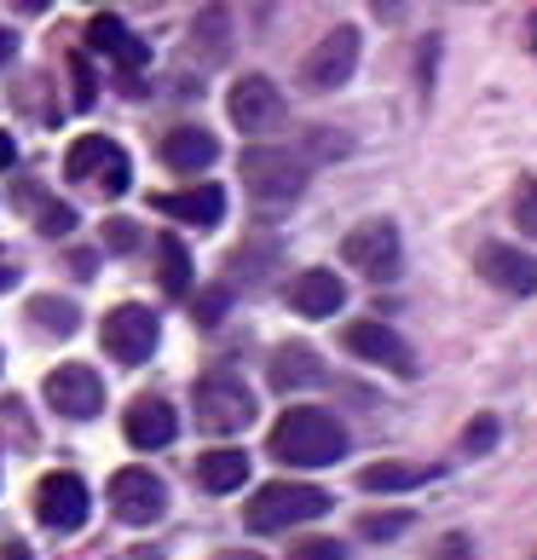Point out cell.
Listing matches in <instances>:
<instances>
[{
  "label": "cell",
  "mask_w": 537,
  "mask_h": 560,
  "mask_svg": "<svg viewBox=\"0 0 537 560\" xmlns=\"http://www.w3.org/2000/svg\"><path fill=\"white\" fill-rule=\"evenodd\" d=\"M498 417H474L468 428H463V456H491L498 451Z\"/></svg>",
  "instance_id": "cell-32"
},
{
  "label": "cell",
  "mask_w": 537,
  "mask_h": 560,
  "mask_svg": "<svg viewBox=\"0 0 537 560\" xmlns=\"http://www.w3.org/2000/svg\"><path fill=\"white\" fill-rule=\"evenodd\" d=\"M70 105L75 110H93L98 105V75L87 65V52H70Z\"/></svg>",
  "instance_id": "cell-29"
},
{
  "label": "cell",
  "mask_w": 537,
  "mask_h": 560,
  "mask_svg": "<svg viewBox=\"0 0 537 560\" xmlns=\"http://www.w3.org/2000/svg\"><path fill=\"white\" fill-rule=\"evenodd\" d=\"M428 480H433V468H422V463H370V468L359 474V486L376 491V497L417 491V486H428Z\"/></svg>",
  "instance_id": "cell-23"
},
{
  "label": "cell",
  "mask_w": 537,
  "mask_h": 560,
  "mask_svg": "<svg viewBox=\"0 0 537 560\" xmlns=\"http://www.w3.org/2000/svg\"><path fill=\"white\" fill-rule=\"evenodd\" d=\"M514 225H521L526 237H537V179L514 185Z\"/></svg>",
  "instance_id": "cell-33"
},
{
  "label": "cell",
  "mask_w": 537,
  "mask_h": 560,
  "mask_svg": "<svg viewBox=\"0 0 537 560\" xmlns=\"http://www.w3.org/2000/svg\"><path fill=\"white\" fill-rule=\"evenodd\" d=\"M0 560H30V549L17 544V537H7V544H0Z\"/></svg>",
  "instance_id": "cell-43"
},
{
  "label": "cell",
  "mask_w": 537,
  "mask_h": 560,
  "mask_svg": "<svg viewBox=\"0 0 537 560\" xmlns=\"http://www.w3.org/2000/svg\"><path fill=\"white\" fill-rule=\"evenodd\" d=\"M30 209H35V232H40V237H70V232H75V209H70V202L35 191Z\"/></svg>",
  "instance_id": "cell-28"
},
{
  "label": "cell",
  "mask_w": 537,
  "mask_h": 560,
  "mask_svg": "<svg viewBox=\"0 0 537 560\" xmlns=\"http://www.w3.org/2000/svg\"><path fill=\"white\" fill-rule=\"evenodd\" d=\"M98 341H105V352H110L116 364H144V359L156 352V341H162V324H156L151 306L121 301V306H110V313H105Z\"/></svg>",
  "instance_id": "cell-7"
},
{
  "label": "cell",
  "mask_w": 537,
  "mask_h": 560,
  "mask_svg": "<svg viewBox=\"0 0 537 560\" xmlns=\"http://www.w3.org/2000/svg\"><path fill=\"white\" fill-rule=\"evenodd\" d=\"M12 58H17V35H12V30H0V70H7Z\"/></svg>",
  "instance_id": "cell-41"
},
{
  "label": "cell",
  "mask_w": 537,
  "mask_h": 560,
  "mask_svg": "<svg viewBox=\"0 0 537 560\" xmlns=\"http://www.w3.org/2000/svg\"><path fill=\"white\" fill-rule=\"evenodd\" d=\"M225 116H232V128H243V133H278L289 105H283L278 81L255 70V75L232 81V93H225Z\"/></svg>",
  "instance_id": "cell-9"
},
{
  "label": "cell",
  "mask_w": 537,
  "mask_h": 560,
  "mask_svg": "<svg viewBox=\"0 0 537 560\" xmlns=\"http://www.w3.org/2000/svg\"><path fill=\"white\" fill-rule=\"evenodd\" d=\"M93 185H98V191H105V197H121V191H128V185H133V162H128V151H121V144L110 151V162H105V168L93 174Z\"/></svg>",
  "instance_id": "cell-31"
},
{
  "label": "cell",
  "mask_w": 537,
  "mask_h": 560,
  "mask_svg": "<svg viewBox=\"0 0 537 560\" xmlns=\"http://www.w3.org/2000/svg\"><path fill=\"white\" fill-rule=\"evenodd\" d=\"M306 151H313V156H347V151H353V144H347V133H329V128H313V133H306Z\"/></svg>",
  "instance_id": "cell-36"
},
{
  "label": "cell",
  "mask_w": 537,
  "mask_h": 560,
  "mask_svg": "<svg viewBox=\"0 0 537 560\" xmlns=\"http://www.w3.org/2000/svg\"><path fill=\"white\" fill-rule=\"evenodd\" d=\"M243 480H249V451H202L197 456V486L202 491H214V497H225V491H237Z\"/></svg>",
  "instance_id": "cell-21"
},
{
  "label": "cell",
  "mask_w": 537,
  "mask_h": 560,
  "mask_svg": "<svg viewBox=\"0 0 537 560\" xmlns=\"http://www.w3.org/2000/svg\"><path fill=\"white\" fill-rule=\"evenodd\" d=\"M191 410H197V428L202 433H243L255 422V399L232 370H214L191 387Z\"/></svg>",
  "instance_id": "cell-5"
},
{
  "label": "cell",
  "mask_w": 537,
  "mask_h": 560,
  "mask_svg": "<svg viewBox=\"0 0 537 560\" xmlns=\"http://www.w3.org/2000/svg\"><path fill=\"white\" fill-rule=\"evenodd\" d=\"M353 70H359V30L353 24H336L313 52L301 58V88L306 93H336V88L353 81Z\"/></svg>",
  "instance_id": "cell-6"
},
{
  "label": "cell",
  "mask_w": 537,
  "mask_h": 560,
  "mask_svg": "<svg viewBox=\"0 0 537 560\" xmlns=\"http://www.w3.org/2000/svg\"><path fill=\"white\" fill-rule=\"evenodd\" d=\"M347 549L336 537H301V544H289V560H341Z\"/></svg>",
  "instance_id": "cell-34"
},
{
  "label": "cell",
  "mask_w": 537,
  "mask_h": 560,
  "mask_svg": "<svg viewBox=\"0 0 537 560\" xmlns=\"http://www.w3.org/2000/svg\"><path fill=\"white\" fill-rule=\"evenodd\" d=\"M341 347L353 352V359L387 370V376H399V382L417 376V352H410V341L399 336V329H387L382 318H359V324H347V329H341Z\"/></svg>",
  "instance_id": "cell-8"
},
{
  "label": "cell",
  "mask_w": 537,
  "mask_h": 560,
  "mask_svg": "<svg viewBox=\"0 0 537 560\" xmlns=\"http://www.w3.org/2000/svg\"><path fill=\"white\" fill-rule=\"evenodd\" d=\"M87 47L105 52V58H116L121 70H144V65H151V47H144V40L121 24L116 12H98L93 24H87Z\"/></svg>",
  "instance_id": "cell-20"
},
{
  "label": "cell",
  "mask_w": 537,
  "mask_h": 560,
  "mask_svg": "<svg viewBox=\"0 0 537 560\" xmlns=\"http://www.w3.org/2000/svg\"><path fill=\"white\" fill-rule=\"evenodd\" d=\"M12 283H17V260L7 255V248H0V295H7Z\"/></svg>",
  "instance_id": "cell-38"
},
{
  "label": "cell",
  "mask_w": 537,
  "mask_h": 560,
  "mask_svg": "<svg viewBox=\"0 0 537 560\" xmlns=\"http://www.w3.org/2000/svg\"><path fill=\"white\" fill-rule=\"evenodd\" d=\"M225 306H232V283L197 289V301H191V324H202V329H214V324L225 318Z\"/></svg>",
  "instance_id": "cell-30"
},
{
  "label": "cell",
  "mask_w": 537,
  "mask_h": 560,
  "mask_svg": "<svg viewBox=\"0 0 537 560\" xmlns=\"http://www.w3.org/2000/svg\"><path fill=\"white\" fill-rule=\"evenodd\" d=\"M47 7H52V0H12V12H24V18H40Z\"/></svg>",
  "instance_id": "cell-42"
},
{
  "label": "cell",
  "mask_w": 537,
  "mask_h": 560,
  "mask_svg": "<svg viewBox=\"0 0 537 560\" xmlns=\"http://www.w3.org/2000/svg\"><path fill=\"white\" fill-rule=\"evenodd\" d=\"M266 451H272L278 463H289V468H329V463L347 456V428L329 417V410H318V405H295V410H283V417L272 422Z\"/></svg>",
  "instance_id": "cell-1"
},
{
  "label": "cell",
  "mask_w": 537,
  "mask_h": 560,
  "mask_svg": "<svg viewBox=\"0 0 537 560\" xmlns=\"http://www.w3.org/2000/svg\"><path fill=\"white\" fill-rule=\"evenodd\" d=\"M12 162H17V139H12L7 128H0V174H7V168H12Z\"/></svg>",
  "instance_id": "cell-39"
},
{
  "label": "cell",
  "mask_w": 537,
  "mask_h": 560,
  "mask_svg": "<svg viewBox=\"0 0 537 560\" xmlns=\"http://www.w3.org/2000/svg\"><path fill=\"white\" fill-rule=\"evenodd\" d=\"M237 47V24H232V7L214 0V7H202L191 18V30H185V58H191L197 70H220L225 58Z\"/></svg>",
  "instance_id": "cell-13"
},
{
  "label": "cell",
  "mask_w": 537,
  "mask_h": 560,
  "mask_svg": "<svg viewBox=\"0 0 537 560\" xmlns=\"http://www.w3.org/2000/svg\"><path fill=\"white\" fill-rule=\"evenodd\" d=\"M243 174V191H249L260 209H289L301 191H306V156L283 151V144H249L237 162Z\"/></svg>",
  "instance_id": "cell-3"
},
{
  "label": "cell",
  "mask_w": 537,
  "mask_h": 560,
  "mask_svg": "<svg viewBox=\"0 0 537 560\" xmlns=\"http://www.w3.org/2000/svg\"><path fill=\"white\" fill-rule=\"evenodd\" d=\"M474 272L491 289H503V295H537V255H526V248H514V243H480Z\"/></svg>",
  "instance_id": "cell-14"
},
{
  "label": "cell",
  "mask_w": 537,
  "mask_h": 560,
  "mask_svg": "<svg viewBox=\"0 0 537 560\" xmlns=\"http://www.w3.org/2000/svg\"><path fill=\"white\" fill-rule=\"evenodd\" d=\"M336 509V497L324 486H301V480H272L260 486L249 503H243V526L249 532H289V526H306L318 514Z\"/></svg>",
  "instance_id": "cell-2"
},
{
  "label": "cell",
  "mask_w": 537,
  "mask_h": 560,
  "mask_svg": "<svg viewBox=\"0 0 537 560\" xmlns=\"http://www.w3.org/2000/svg\"><path fill=\"white\" fill-rule=\"evenodd\" d=\"M214 560H260V555H249V549H232V555H214Z\"/></svg>",
  "instance_id": "cell-45"
},
{
  "label": "cell",
  "mask_w": 537,
  "mask_h": 560,
  "mask_svg": "<svg viewBox=\"0 0 537 560\" xmlns=\"http://www.w3.org/2000/svg\"><path fill=\"white\" fill-rule=\"evenodd\" d=\"M341 260L353 266L359 278H370V283H394L399 266H405L399 225L394 220H359L353 232L341 237Z\"/></svg>",
  "instance_id": "cell-4"
},
{
  "label": "cell",
  "mask_w": 537,
  "mask_h": 560,
  "mask_svg": "<svg viewBox=\"0 0 537 560\" xmlns=\"http://www.w3.org/2000/svg\"><path fill=\"white\" fill-rule=\"evenodd\" d=\"M289 306L301 318H336L347 306V283L329 272V266H306V272L289 278Z\"/></svg>",
  "instance_id": "cell-16"
},
{
  "label": "cell",
  "mask_w": 537,
  "mask_h": 560,
  "mask_svg": "<svg viewBox=\"0 0 537 560\" xmlns=\"http://www.w3.org/2000/svg\"><path fill=\"white\" fill-rule=\"evenodd\" d=\"M87 514H93V497H87V486H81V474L58 468L35 486V521L47 532H81Z\"/></svg>",
  "instance_id": "cell-11"
},
{
  "label": "cell",
  "mask_w": 537,
  "mask_h": 560,
  "mask_svg": "<svg viewBox=\"0 0 537 560\" xmlns=\"http://www.w3.org/2000/svg\"><path fill=\"white\" fill-rule=\"evenodd\" d=\"M30 324L47 329V336H58V341H70L81 329V313H75V301H65V295H35L30 301Z\"/></svg>",
  "instance_id": "cell-25"
},
{
  "label": "cell",
  "mask_w": 537,
  "mask_h": 560,
  "mask_svg": "<svg viewBox=\"0 0 537 560\" xmlns=\"http://www.w3.org/2000/svg\"><path fill=\"white\" fill-rule=\"evenodd\" d=\"M110 151H116V139H105V133H81L70 151H65V174H70V179H93V174L110 162Z\"/></svg>",
  "instance_id": "cell-26"
},
{
  "label": "cell",
  "mask_w": 537,
  "mask_h": 560,
  "mask_svg": "<svg viewBox=\"0 0 537 560\" xmlns=\"http://www.w3.org/2000/svg\"><path fill=\"white\" fill-rule=\"evenodd\" d=\"M121 433H128L133 451H162V445H174L179 417H174L168 399H156V393H139V399L128 405V417H121Z\"/></svg>",
  "instance_id": "cell-15"
},
{
  "label": "cell",
  "mask_w": 537,
  "mask_h": 560,
  "mask_svg": "<svg viewBox=\"0 0 537 560\" xmlns=\"http://www.w3.org/2000/svg\"><path fill=\"white\" fill-rule=\"evenodd\" d=\"M105 497H110V514L121 526H156L168 514V486L151 468H116Z\"/></svg>",
  "instance_id": "cell-10"
},
{
  "label": "cell",
  "mask_w": 537,
  "mask_h": 560,
  "mask_svg": "<svg viewBox=\"0 0 537 560\" xmlns=\"http://www.w3.org/2000/svg\"><path fill=\"white\" fill-rule=\"evenodd\" d=\"M151 209H156V214H168V220L197 225V232H214V225L225 220V191H220V185H191V191H162V197H151Z\"/></svg>",
  "instance_id": "cell-17"
},
{
  "label": "cell",
  "mask_w": 537,
  "mask_h": 560,
  "mask_svg": "<svg viewBox=\"0 0 537 560\" xmlns=\"http://www.w3.org/2000/svg\"><path fill=\"white\" fill-rule=\"evenodd\" d=\"M433 560H474V544L463 532H451V537H440V549H433Z\"/></svg>",
  "instance_id": "cell-37"
},
{
  "label": "cell",
  "mask_w": 537,
  "mask_h": 560,
  "mask_svg": "<svg viewBox=\"0 0 537 560\" xmlns=\"http://www.w3.org/2000/svg\"><path fill=\"white\" fill-rule=\"evenodd\" d=\"M272 266H278V237H266V232L243 237L232 248V283H266Z\"/></svg>",
  "instance_id": "cell-22"
},
{
  "label": "cell",
  "mask_w": 537,
  "mask_h": 560,
  "mask_svg": "<svg viewBox=\"0 0 537 560\" xmlns=\"http://www.w3.org/2000/svg\"><path fill=\"white\" fill-rule=\"evenodd\" d=\"M40 393H47V405L58 410V417H70V422H93L98 410H105V382H98V370H87V364L47 370Z\"/></svg>",
  "instance_id": "cell-12"
},
{
  "label": "cell",
  "mask_w": 537,
  "mask_h": 560,
  "mask_svg": "<svg viewBox=\"0 0 537 560\" xmlns=\"http://www.w3.org/2000/svg\"><path fill=\"white\" fill-rule=\"evenodd\" d=\"M410 526H417V514H410V509H370V514H359V537H364V544H394V537H405Z\"/></svg>",
  "instance_id": "cell-27"
},
{
  "label": "cell",
  "mask_w": 537,
  "mask_h": 560,
  "mask_svg": "<svg viewBox=\"0 0 537 560\" xmlns=\"http://www.w3.org/2000/svg\"><path fill=\"white\" fill-rule=\"evenodd\" d=\"M370 7H376V18H387V24L399 18V0H370Z\"/></svg>",
  "instance_id": "cell-44"
},
{
  "label": "cell",
  "mask_w": 537,
  "mask_h": 560,
  "mask_svg": "<svg viewBox=\"0 0 537 560\" xmlns=\"http://www.w3.org/2000/svg\"><path fill=\"white\" fill-rule=\"evenodd\" d=\"M266 382H272V393H301V387H324L329 370L324 359L306 341H289L272 352V364H266Z\"/></svg>",
  "instance_id": "cell-18"
},
{
  "label": "cell",
  "mask_w": 537,
  "mask_h": 560,
  "mask_svg": "<svg viewBox=\"0 0 537 560\" xmlns=\"http://www.w3.org/2000/svg\"><path fill=\"white\" fill-rule=\"evenodd\" d=\"M151 255H156L162 289H168V295H191V255H185V243H179L174 232H162V237L151 243Z\"/></svg>",
  "instance_id": "cell-24"
},
{
  "label": "cell",
  "mask_w": 537,
  "mask_h": 560,
  "mask_svg": "<svg viewBox=\"0 0 537 560\" xmlns=\"http://www.w3.org/2000/svg\"><path fill=\"white\" fill-rule=\"evenodd\" d=\"M105 248H110V255H133V248H139V225L133 220H105Z\"/></svg>",
  "instance_id": "cell-35"
},
{
  "label": "cell",
  "mask_w": 537,
  "mask_h": 560,
  "mask_svg": "<svg viewBox=\"0 0 537 560\" xmlns=\"http://www.w3.org/2000/svg\"><path fill=\"white\" fill-rule=\"evenodd\" d=\"M162 162H168L174 174H202V168H214L220 162V139L209 133V128H191V121H185V128H168L162 133Z\"/></svg>",
  "instance_id": "cell-19"
},
{
  "label": "cell",
  "mask_w": 537,
  "mask_h": 560,
  "mask_svg": "<svg viewBox=\"0 0 537 560\" xmlns=\"http://www.w3.org/2000/svg\"><path fill=\"white\" fill-rule=\"evenodd\" d=\"M70 272H75V278H93V272H98V266H93V255H87V248H75V255H70Z\"/></svg>",
  "instance_id": "cell-40"
}]
</instances>
